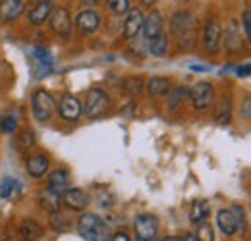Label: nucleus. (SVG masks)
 I'll return each mask as SVG.
<instances>
[{
  "label": "nucleus",
  "instance_id": "39",
  "mask_svg": "<svg viewBox=\"0 0 251 241\" xmlns=\"http://www.w3.org/2000/svg\"><path fill=\"white\" fill-rule=\"evenodd\" d=\"M110 241H131V240H129V236L126 232H116V234H112V240Z\"/></svg>",
  "mask_w": 251,
  "mask_h": 241
},
{
  "label": "nucleus",
  "instance_id": "26",
  "mask_svg": "<svg viewBox=\"0 0 251 241\" xmlns=\"http://www.w3.org/2000/svg\"><path fill=\"white\" fill-rule=\"evenodd\" d=\"M188 96V87L184 85H178V87H172L168 93V110H176Z\"/></svg>",
  "mask_w": 251,
  "mask_h": 241
},
{
  "label": "nucleus",
  "instance_id": "8",
  "mask_svg": "<svg viewBox=\"0 0 251 241\" xmlns=\"http://www.w3.org/2000/svg\"><path fill=\"white\" fill-rule=\"evenodd\" d=\"M60 203L66 209H70V211L81 212L85 211L87 205H89V195L83 189H79V187H70V189H66L60 195Z\"/></svg>",
  "mask_w": 251,
  "mask_h": 241
},
{
  "label": "nucleus",
  "instance_id": "37",
  "mask_svg": "<svg viewBox=\"0 0 251 241\" xmlns=\"http://www.w3.org/2000/svg\"><path fill=\"white\" fill-rule=\"evenodd\" d=\"M240 114L244 118H251V96H246L242 100V106H240Z\"/></svg>",
  "mask_w": 251,
  "mask_h": 241
},
{
  "label": "nucleus",
  "instance_id": "15",
  "mask_svg": "<svg viewBox=\"0 0 251 241\" xmlns=\"http://www.w3.org/2000/svg\"><path fill=\"white\" fill-rule=\"evenodd\" d=\"M25 0H0V24H10L22 16Z\"/></svg>",
  "mask_w": 251,
  "mask_h": 241
},
{
  "label": "nucleus",
  "instance_id": "5",
  "mask_svg": "<svg viewBox=\"0 0 251 241\" xmlns=\"http://www.w3.org/2000/svg\"><path fill=\"white\" fill-rule=\"evenodd\" d=\"M158 218L155 214L143 212L133 220V236L137 241H155L158 236Z\"/></svg>",
  "mask_w": 251,
  "mask_h": 241
},
{
  "label": "nucleus",
  "instance_id": "34",
  "mask_svg": "<svg viewBox=\"0 0 251 241\" xmlns=\"http://www.w3.org/2000/svg\"><path fill=\"white\" fill-rule=\"evenodd\" d=\"M141 89H143V81H141L139 77H127L124 81V93L131 95V96L139 95Z\"/></svg>",
  "mask_w": 251,
  "mask_h": 241
},
{
  "label": "nucleus",
  "instance_id": "32",
  "mask_svg": "<svg viewBox=\"0 0 251 241\" xmlns=\"http://www.w3.org/2000/svg\"><path fill=\"white\" fill-rule=\"evenodd\" d=\"M33 58L39 62L43 68H47V70L52 66V54H50V50H47V48H41V47L33 48Z\"/></svg>",
  "mask_w": 251,
  "mask_h": 241
},
{
  "label": "nucleus",
  "instance_id": "28",
  "mask_svg": "<svg viewBox=\"0 0 251 241\" xmlns=\"http://www.w3.org/2000/svg\"><path fill=\"white\" fill-rule=\"evenodd\" d=\"M20 189H22V185L16 178H4L0 183V197L2 199H12L14 195L20 193Z\"/></svg>",
  "mask_w": 251,
  "mask_h": 241
},
{
  "label": "nucleus",
  "instance_id": "45",
  "mask_svg": "<svg viewBox=\"0 0 251 241\" xmlns=\"http://www.w3.org/2000/svg\"><path fill=\"white\" fill-rule=\"evenodd\" d=\"M2 241H16V240H14V238H4Z\"/></svg>",
  "mask_w": 251,
  "mask_h": 241
},
{
  "label": "nucleus",
  "instance_id": "11",
  "mask_svg": "<svg viewBox=\"0 0 251 241\" xmlns=\"http://www.w3.org/2000/svg\"><path fill=\"white\" fill-rule=\"evenodd\" d=\"M49 166H50V160H49V156L45 152H33L31 156L25 160V170L35 180L43 178L49 172Z\"/></svg>",
  "mask_w": 251,
  "mask_h": 241
},
{
  "label": "nucleus",
  "instance_id": "33",
  "mask_svg": "<svg viewBox=\"0 0 251 241\" xmlns=\"http://www.w3.org/2000/svg\"><path fill=\"white\" fill-rule=\"evenodd\" d=\"M16 131H18V120L14 116H2L0 118V133L10 135V133H16Z\"/></svg>",
  "mask_w": 251,
  "mask_h": 241
},
{
  "label": "nucleus",
  "instance_id": "44",
  "mask_svg": "<svg viewBox=\"0 0 251 241\" xmlns=\"http://www.w3.org/2000/svg\"><path fill=\"white\" fill-rule=\"evenodd\" d=\"M157 0H141V4H145V6H153Z\"/></svg>",
  "mask_w": 251,
  "mask_h": 241
},
{
  "label": "nucleus",
  "instance_id": "7",
  "mask_svg": "<svg viewBox=\"0 0 251 241\" xmlns=\"http://www.w3.org/2000/svg\"><path fill=\"white\" fill-rule=\"evenodd\" d=\"M56 110H58V116L64 121H77L81 112H83V102L75 95L66 93V95L60 96V100L56 104Z\"/></svg>",
  "mask_w": 251,
  "mask_h": 241
},
{
  "label": "nucleus",
  "instance_id": "1",
  "mask_svg": "<svg viewBox=\"0 0 251 241\" xmlns=\"http://www.w3.org/2000/svg\"><path fill=\"white\" fill-rule=\"evenodd\" d=\"M77 234L85 241H110L112 232L108 224L95 212H81L77 218Z\"/></svg>",
  "mask_w": 251,
  "mask_h": 241
},
{
  "label": "nucleus",
  "instance_id": "3",
  "mask_svg": "<svg viewBox=\"0 0 251 241\" xmlns=\"http://www.w3.org/2000/svg\"><path fill=\"white\" fill-rule=\"evenodd\" d=\"M108 106H110V96L106 95L104 89L93 87V89L87 91L85 102H83V112H85V116L89 120H97V118L104 116Z\"/></svg>",
  "mask_w": 251,
  "mask_h": 241
},
{
  "label": "nucleus",
  "instance_id": "27",
  "mask_svg": "<svg viewBox=\"0 0 251 241\" xmlns=\"http://www.w3.org/2000/svg\"><path fill=\"white\" fill-rule=\"evenodd\" d=\"M39 203L45 211L49 212H54V211H60L62 203H60V195H54L50 191H45L43 195H39Z\"/></svg>",
  "mask_w": 251,
  "mask_h": 241
},
{
  "label": "nucleus",
  "instance_id": "10",
  "mask_svg": "<svg viewBox=\"0 0 251 241\" xmlns=\"http://www.w3.org/2000/svg\"><path fill=\"white\" fill-rule=\"evenodd\" d=\"M49 25H50V29L54 31L56 35L68 37L70 31H72V16H70L68 8H64V6L54 8L50 18H49Z\"/></svg>",
  "mask_w": 251,
  "mask_h": 241
},
{
  "label": "nucleus",
  "instance_id": "6",
  "mask_svg": "<svg viewBox=\"0 0 251 241\" xmlns=\"http://www.w3.org/2000/svg\"><path fill=\"white\" fill-rule=\"evenodd\" d=\"M188 96L193 104V108L197 110H207L213 104L215 98V89L209 81H197L195 85H191L188 89Z\"/></svg>",
  "mask_w": 251,
  "mask_h": 241
},
{
  "label": "nucleus",
  "instance_id": "17",
  "mask_svg": "<svg viewBox=\"0 0 251 241\" xmlns=\"http://www.w3.org/2000/svg\"><path fill=\"white\" fill-rule=\"evenodd\" d=\"M18 238L22 241H39L43 238V226L33 218H25L18 226Z\"/></svg>",
  "mask_w": 251,
  "mask_h": 241
},
{
  "label": "nucleus",
  "instance_id": "29",
  "mask_svg": "<svg viewBox=\"0 0 251 241\" xmlns=\"http://www.w3.org/2000/svg\"><path fill=\"white\" fill-rule=\"evenodd\" d=\"M49 226H50L54 232H66V230H70V222H68V218L64 216L62 211L49 212Z\"/></svg>",
  "mask_w": 251,
  "mask_h": 241
},
{
  "label": "nucleus",
  "instance_id": "9",
  "mask_svg": "<svg viewBox=\"0 0 251 241\" xmlns=\"http://www.w3.org/2000/svg\"><path fill=\"white\" fill-rule=\"evenodd\" d=\"M220 39H222V27L217 18L207 20L205 27H203V47L207 52H217L220 47Z\"/></svg>",
  "mask_w": 251,
  "mask_h": 241
},
{
  "label": "nucleus",
  "instance_id": "43",
  "mask_svg": "<svg viewBox=\"0 0 251 241\" xmlns=\"http://www.w3.org/2000/svg\"><path fill=\"white\" fill-rule=\"evenodd\" d=\"M81 2H85L87 6H95V4H99L100 0H81Z\"/></svg>",
  "mask_w": 251,
  "mask_h": 241
},
{
  "label": "nucleus",
  "instance_id": "23",
  "mask_svg": "<svg viewBox=\"0 0 251 241\" xmlns=\"http://www.w3.org/2000/svg\"><path fill=\"white\" fill-rule=\"evenodd\" d=\"M147 48H149V52H151L153 56H157V58L166 56V54H168V37H166L164 33H160L158 37H155L153 41L147 43Z\"/></svg>",
  "mask_w": 251,
  "mask_h": 241
},
{
  "label": "nucleus",
  "instance_id": "2",
  "mask_svg": "<svg viewBox=\"0 0 251 241\" xmlns=\"http://www.w3.org/2000/svg\"><path fill=\"white\" fill-rule=\"evenodd\" d=\"M170 33L180 41L182 47H191V39H195V18L186 10L176 12L170 20Z\"/></svg>",
  "mask_w": 251,
  "mask_h": 241
},
{
  "label": "nucleus",
  "instance_id": "38",
  "mask_svg": "<svg viewBox=\"0 0 251 241\" xmlns=\"http://www.w3.org/2000/svg\"><path fill=\"white\" fill-rule=\"evenodd\" d=\"M236 70H238L236 72L238 77H250L251 75V64H248V66H238Z\"/></svg>",
  "mask_w": 251,
  "mask_h": 241
},
{
  "label": "nucleus",
  "instance_id": "16",
  "mask_svg": "<svg viewBox=\"0 0 251 241\" xmlns=\"http://www.w3.org/2000/svg\"><path fill=\"white\" fill-rule=\"evenodd\" d=\"M70 172L64 170V168H58L54 170L50 176H49V181H47V191L54 193V195H62L66 189H70Z\"/></svg>",
  "mask_w": 251,
  "mask_h": 241
},
{
  "label": "nucleus",
  "instance_id": "19",
  "mask_svg": "<svg viewBox=\"0 0 251 241\" xmlns=\"http://www.w3.org/2000/svg\"><path fill=\"white\" fill-rule=\"evenodd\" d=\"M217 226L226 238H232L238 232V224H236L234 214L230 212V209H220L217 212Z\"/></svg>",
  "mask_w": 251,
  "mask_h": 241
},
{
  "label": "nucleus",
  "instance_id": "24",
  "mask_svg": "<svg viewBox=\"0 0 251 241\" xmlns=\"http://www.w3.org/2000/svg\"><path fill=\"white\" fill-rule=\"evenodd\" d=\"M226 47L230 52H236L242 48V39H240V33H238V24L236 22H230L228 24V29H226Z\"/></svg>",
  "mask_w": 251,
  "mask_h": 241
},
{
  "label": "nucleus",
  "instance_id": "30",
  "mask_svg": "<svg viewBox=\"0 0 251 241\" xmlns=\"http://www.w3.org/2000/svg\"><path fill=\"white\" fill-rule=\"evenodd\" d=\"M195 240L197 241H217L215 240V228L211 222H201L195 230Z\"/></svg>",
  "mask_w": 251,
  "mask_h": 241
},
{
  "label": "nucleus",
  "instance_id": "25",
  "mask_svg": "<svg viewBox=\"0 0 251 241\" xmlns=\"http://www.w3.org/2000/svg\"><path fill=\"white\" fill-rule=\"evenodd\" d=\"M14 145H16L18 151H22V152L29 151V149L35 147V133H33L31 129H24V131H20V133L16 135Z\"/></svg>",
  "mask_w": 251,
  "mask_h": 241
},
{
  "label": "nucleus",
  "instance_id": "42",
  "mask_svg": "<svg viewBox=\"0 0 251 241\" xmlns=\"http://www.w3.org/2000/svg\"><path fill=\"white\" fill-rule=\"evenodd\" d=\"M193 72H207V68L205 66H189Z\"/></svg>",
  "mask_w": 251,
  "mask_h": 241
},
{
  "label": "nucleus",
  "instance_id": "31",
  "mask_svg": "<svg viewBox=\"0 0 251 241\" xmlns=\"http://www.w3.org/2000/svg\"><path fill=\"white\" fill-rule=\"evenodd\" d=\"M230 212L234 214V220L238 224V230L246 232L248 230V216H246V209L242 205H232L230 207Z\"/></svg>",
  "mask_w": 251,
  "mask_h": 241
},
{
  "label": "nucleus",
  "instance_id": "20",
  "mask_svg": "<svg viewBox=\"0 0 251 241\" xmlns=\"http://www.w3.org/2000/svg\"><path fill=\"white\" fill-rule=\"evenodd\" d=\"M209 214H211V205H209V201H205V199H195L193 205H191V209H189V222L195 224V226H199L201 222H207Z\"/></svg>",
  "mask_w": 251,
  "mask_h": 241
},
{
  "label": "nucleus",
  "instance_id": "35",
  "mask_svg": "<svg viewBox=\"0 0 251 241\" xmlns=\"http://www.w3.org/2000/svg\"><path fill=\"white\" fill-rule=\"evenodd\" d=\"M106 2L116 16H124L129 12V0H106Z\"/></svg>",
  "mask_w": 251,
  "mask_h": 241
},
{
  "label": "nucleus",
  "instance_id": "41",
  "mask_svg": "<svg viewBox=\"0 0 251 241\" xmlns=\"http://www.w3.org/2000/svg\"><path fill=\"white\" fill-rule=\"evenodd\" d=\"M182 240H184V241H197V240H195V234H191V232H188V234H186Z\"/></svg>",
  "mask_w": 251,
  "mask_h": 241
},
{
  "label": "nucleus",
  "instance_id": "22",
  "mask_svg": "<svg viewBox=\"0 0 251 241\" xmlns=\"http://www.w3.org/2000/svg\"><path fill=\"white\" fill-rule=\"evenodd\" d=\"M230 118H232V102L228 98V95H224L217 104V110H215V121L219 125H226L230 123Z\"/></svg>",
  "mask_w": 251,
  "mask_h": 241
},
{
  "label": "nucleus",
  "instance_id": "12",
  "mask_svg": "<svg viewBox=\"0 0 251 241\" xmlns=\"http://www.w3.org/2000/svg\"><path fill=\"white\" fill-rule=\"evenodd\" d=\"M162 25H164V18L158 10H151L149 16L143 20V37H145V43L153 41L155 37H158L162 33Z\"/></svg>",
  "mask_w": 251,
  "mask_h": 241
},
{
  "label": "nucleus",
  "instance_id": "21",
  "mask_svg": "<svg viewBox=\"0 0 251 241\" xmlns=\"http://www.w3.org/2000/svg\"><path fill=\"white\" fill-rule=\"evenodd\" d=\"M147 93L151 95V96H164V95H168L170 89H172V83H170V79L168 77H160V75H155V77H151L149 81H147Z\"/></svg>",
  "mask_w": 251,
  "mask_h": 241
},
{
  "label": "nucleus",
  "instance_id": "13",
  "mask_svg": "<svg viewBox=\"0 0 251 241\" xmlns=\"http://www.w3.org/2000/svg\"><path fill=\"white\" fill-rule=\"evenodd\" d=\"M99 25H100V18L95 10H83L75 18V27L81 35H91L99 29Z\"/></svg>",
  "mask_w": 251,
  "mask_h": 241
},
{
  "label": "nucleus",
  "instance_id": "40",
  "mask_svg": "<svg viewBox=\"0 0 251 241\" xmlns=\"http://www.w3.org/2000/svg\"><path fill=\"white\" fill-rule=\"evenodd\" d=\"M160 241H184V240H182L180 236H164Z\"/></svg>",
  "mask_w": 251,
  "mask_h": 241
},
{
  "label": "nucleus",
  "instance_id": "36",
  "mask_svg": "<svg viewBox=\"0 0 251 241\" xmlns=\"http://www.w3.org/2000/svg\"><path fill=\"white\" fill-rule=\"evenodd\" d=\"M242 29H244V35H246L248 43L251 45V10H244L242 12Z\"/></svg>",
  "mask_w": 251,
  "mask_h": 241
},
{
  "label": "nucleus",
  "instance_id": "14",
  "mask_svg": "<svg viewBox=\"0 0 251 241\" xmlns=\"http://www.w3.org/2000/svg\"><path fill=\"white\" fill-rule=\"evenodd\" d=\"M143 14H141V10H137V8H131L127 14H126V22H124V37L127 41H131V39H135L141 29H143Z\"/></svg>",
  "mask_w": 251,
  "mask_h": 241
},
{
  "label": "nucleus",
  "instance_id": "18",
  "mask_svg": "<svg viewBox=\"0 0 251 241\" xmlns=\"http://www.w3.org/2000/svg\"><path fill=\"white\" fill-rule=\"evenodd\" d=\"M52 10H54V6H52L50 0H39L31 10H29V16H27V18H29V24H33V25L45 24V22L50 18Z\"/></svg>",
  "mask_w": 251,
  "mask_h": 241
},
{
  "label": "nucleus",
  "instance_id": "4",
  "mask_svg": "<svg viewBox=\"0 0 251 241\" xmlns=\"http://www.w3.org/2000/svg\"><path fill=\"white\" fill-rule=\"evenodd\" d=\"M31 114L35 121L45 123L54 114V96L47 89H37L31 95Z\"/></svg>",
  "mask_w": 251,
  "mask_h": 241
}]
</instances>
